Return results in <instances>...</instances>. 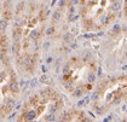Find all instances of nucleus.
Masks as SVG:
<instances>
[{"mask_svg": "<svg viewBox=\"0 0 127 122\" xmlns=\"http://www.w3.org/2000/svg\"><path fill=\"white\" fill-rule=\"evenodd\" d=\"M125 100H127V75H122L108 79L100 85L93 106L99 113H105Z\"/></svg>", "mask_w": 127, "mask_h": 122, "instance_id": "423d86ee", "label": "nucleus"}, {"mask_svg": "<svg viewBox=\"0 0 127 122\" xmlns=\"http://www.w3.org/2000/svg\"><path fill=\"white\" fill-rule=\"evenodd\" d=\"M47 11L40 1L28 0L17 5L11 24V51L17 70L23 76L35 74L41 56Z\"/></svg>", "mask_w": 127, "mask_h": 122, "instance_id": "f257e3e1", "label": "nucleus"}, {"mask_svg": "<svg viewBox=\"0 0 127 122\" xmlns=\"http://www.w3.org/2000/svg\"><path fill=\"white\" fill-rule=\"evenodd\" d=\"M105 52L109 58H113L115 62L127 61V29H119L113 33L105 44Z\"/></svg>", "mask_w": 127, "mask_h": 122, "instance_id": "0eeeda50", "label": "nucleus"}, {"mask_svg": "<svg viewBox=\"0 0 127 122\" xmlns=\"http://www.w3.org/2000/svg\"><path fill=\"white\" fill-rule=\"evenodd\" d=\"M64 102L57 90L44 87L32 93L24 100L17 121H50L63 111Z\"/></svg>", "mask_w": 127, "mask_h": 122, "instance_id": "7ed1b4c3", "label": "nucleus"}, {"mask_svg": "<svg viewBox=\"0 0 127 122\" xmlns=\"http://www.w3.org/2000/svg\"><path fill=\"white\" fill-rule=\"evenodd\" d=\"M120 10L121 0H79L81 26L86 31H99L110 27Z\"/></svg>", "mask_w": 127, "mask_h": 122, "instance_id": "20e7f679", "label": "nucleus"}, {"mask_svg": "<svg viewBox=\"0 0 127 122\" xmlns=\"http://www.w3.org/2000/svg\"><path fill=\"white\" fill-rule=\"evenodd\" d=\"M97 80V63L90 56H75L65 62L61 73V86L65 93L81 97L91 92Z\"/></svg>", "mask_w": 127, "mask_h": 122, "instance_id": "f03ea898", "label": "nucleus"}, {"mask_svg": "<svg viewBox=\"0 0 127 122\" xmlns=\"http://www.w3.org/2000/svg\"><path fill=\"white\" fill-rule=\"evenodd\" d=\"M2 44V42H1ZM1 117L7 116L12 111L15 103L18 98V82L16 79L15 66L7 53V48L2 45L1 50Z\"/></svg>", "mask_w": 127, "mask_h": 122, "instance_id": "39448f33", "label": "nucleus"}, {"mask_svg": "<svg viewBox=\"0 0 127 122\" xmlns=\"http://www.w3.org/2000/svg\"><path fill=\"white\" fill-rule=\"evenodd\" d=\"M124 13H125V17H126V19H127V0H125L124 1Z\"/></svg>", "mask_w": 127, "mask_h": 122, "instance_id": "6e6552de", "label": "nucleus"}]
</instances>
